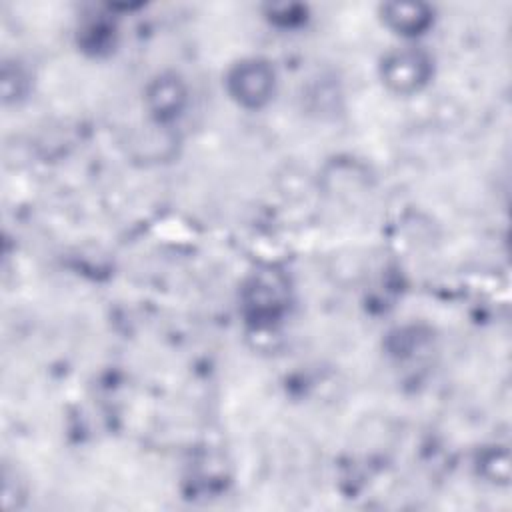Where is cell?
<instances>
[{
  "label": "cell",
  "instance_id": "obj_1",
  "mask_svg": "<svg viewBox=\"0 0 512 512\" xmlns=\"http://www.w3.org/2000/svg\"><path fill=\"white\" fill-rule=\"evenodd\" d=\"M288 284L274 270L254 274L242 294V304L254 322H272L284 312Z\"/></svg>",
  "mask_w": 512,
  "mask_h": 512
},
{
  "label": "cell",
  "instance_id": "obj_2",
  "mask_svg": "<svg viewBox=\"0 0 512 512\" xmlns=\"http://www.w3.org/2000/svg\"><path fill=\"white\" fill-rule=\"evenodd\" d=\"M232 98L246 108H260L274 92V70L262 60L240 62L228 76Z\"/></svg>",
  "mask_w": 512,
  "mask_h": 512
},
{
  "label": "cell",
  "instance_id": "obj_3",
  "mask_svg": "<svg viewBox=\"0 0 512 512\" xmlns=\"http://www.w3.org/2000/svg\"><path fill=\"white\" fill-rule=\"evenodd\" d=\"M428 76L430 60L422 52L412 48L392 52L382 62L384 82L400 94L416 92L422 84L428 82Z\"/></svg>",
  "mask_w": 512,
  "mask_h": 512
},
{
  "label": "cell",
  "instance_id": "obj_4",
  "mask_svg": "<svg viewBox=\"0 0 512 512\" xmlns=\"http://www.w3.org/2000/svg\"><path fill=\"white\" fill-rule=\"evenodd\" d=\"M382 14L386 24L404 36L422 34L432 24V12L424 4H384Z\"/></svg>",
  "mask_w": 512,
  "mask_h": 512
},
{
  "label": "cell",
  "instance_id": "obj_5",
  "mask_svg": "<svg viewBox=\"0 0 512 512\" xmlns=\"http://www.w3.org/2000/svg\"><path fill=\"white\" fill-rule=\"evenodd\" d=\"M152 110L160 120L174 118L184 102V90L176 78H162L148 94Z\"/></svg>",
  "mask_w": 512,
  "mask_h": 512
}]
</instances>
